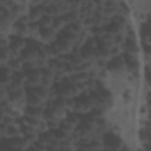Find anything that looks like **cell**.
I'll return each mask as SVG.
<instances>
[{
	"label": "cell",
	"mask_w": 151,
	"mask_h": 151,
	"mask_svg": "<svg viewBox=\"0 0 151 151\" xmlns=\"http://www.w3.org/2000/svg\"><path fill=\"white\" fill-rule=\"evenodd\" d=\"M41 85V70L34 68L26 72V84L25 86L28 88H35Z\"/></svg>",
	"instance_id": "1"
},
{
	"label": "cell",
	"mask_w": 151,
	"mask_h": 151,
	"mask_svg": "<svg viewBox=\"0 0 151 151\" xmlns=\"http://www.w3.org/2000/svg\"><path fill=\"white\" fill-rule=\"evenodd\" d=\"M58 37V33L53 28H44L40 31V42L44 45H52Z\"/></svg>",
	"instance_id": "2"
},
{
	"label": "cell",
	"mask_w": 151,
	"mask_h": 151,
	"mask_svg": "<svg viewBox=\"0 0 151 151\" xmlns=\"http://www.w3.org/2000/svg\"><path fill=\"white\" fill-rule=\"evenodd\" d=\"M53 84H54V74L47 68L41 70V85L40 86L51 88L53 86Z\"/></svg>",
	"instance_id": "3"
},
{
	"label": "cell",
	"mask_w": 151,
	"mask_h": 151,
	"mask_svg": "<svg viewBox=\"0 0 151 151\" xmlns=\"http://www.w3.org/2000/svg\"><path fill=\"white\" fill-rule=\"evenodd\" d=\"M6 67H8L12 72H18V71H22L24 68V63L21 60L20 57H12L8 63L6 64Z\"/></svg>",
	"instance_id": "4"
},
{
	"label": "cell",
	"mask_w": 151,
	"mask_h": 151,
	"mask_svg": "<svg viewBox=\"0 0 151 151\" xmlns=\"http://www.w3.org/2000/svg\"><path fill=\"white\" fill-rule=\"evenodd\" d=\"M12 83L17 84L19 86H25L26 84V72L24 71H18V72H13L12 73Z\"/></svg>",
	"instance_id": "5"
},
{
	"label": "cell",
	"mask_w": 151,
	"mask_h": 151,
	"mask_svg": "<svg viewBox=\"0 0 151 151\" xmlns=\"http://www.w3.org/2000/svg\"><path fill=\"white\" fill-rule=\"evenodd\" d=\"M37 24L39 25L40 29H44V28H52V26H53V18L50 17V15L44 14L42 18H41Z\"/></svg>",
	"instance_id": "6"
},
{
	"label": "cell",
	"mask_w": 151,
	"mask_h": 151,
	"mask_svg": "<svg viewBox=\"0 0 151 151\" xmlns=\"http://www.w3.org/2000/svg\"><path fill=\"white\" fill-rule=\"evenodd\" d=\"M65 27H66V24H65L63 17H57V18L53 19V26H52V28H53L57 33L61 32Z\"/></svg>",
	"instance_id": "7"
}]
</instances>
